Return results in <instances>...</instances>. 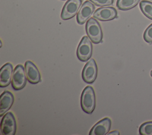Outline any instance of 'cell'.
<instances>
[{"instance_id": "11", "label": "cell", "mask_w": 152, "mask_h": 135, "mask_svg": "<svg viewBox=\"0 0 152 135\" xmlns=\"http://www.w3.org/2000/svg\"><path fill=\"white\" fill-rule=\"evenodd\" d=\"M111 126V120L109 118H104L97 122L90 130V135H105L107 134Z\"/></svg>"}, {"instance_id": "19", "label": "cell", "mask_w": 152, "mask_h": 135, "mask_svg": "<svg viewBox=\"0 0 152 135\" xmlns=\"http://www.w3.org/2000/svg\"><path fill=\"white\" fill-rule=\"evenodd\" d=\"M107 134H112V135H119V132L118 131H112L110 133H108Z\"/></svg>"}, {"instance_id": "13", "label": "cell", "mask_w": 152, "mask_h": 135, "mask_svg": "<svg viewBox=\"0 0 152 135\" xmlns=\"http://www.w3.org/2000/svg\"><path fill=\"white\" fill-rule=\"evenodd\" d=\"M14 98L10 91L4 92L0 98V117H2L11 107Z\"/></svg>"}, {"instance_id": "6", "label": "cell", "mask_w": 152, "mask_h": 135, "mask_svg": "<svg viewBox=\"0 0 152 135\" xmlns=\"http://www.w3.org/2000/svg\"><path fill=\"white\" fill-rule=\"evenodd\" d=\"M82 0H68L65 4L61 14L62 20H69L74 17L80 9Z\"/></svg>"}, {"instance_id": "15", "label": "cell", "mask_w": 152, "mask_h": 135, "mask_svg": "<svg viewBox=\"0 0 152 135\" xmlns=\"http://www.w3.org/2000/svg\"><path fill=\"white\" fill-rule=\"evenodd\" d=\"M140 7L142 13L147 18L152 20V2L145 0L141 1Z\"/></svg>"}, {"instance_id": "18", "label": "cell", "mask_w": 152, "mask_h": 135, "mask_svg": "<svg viewBox=\"0 0 152 135\" xmlns=\"http://www.w3.org/2000/svg\"><path fill=\"white\" fill-rule=\"evenodd\" d=\"M144 39L147 43H152V24H150L144 33Z\"/></svg>"}, {"instance_id": "17", "label": "cell", "mask_w": 152, "mask_h": 135, "mask_svg": "<svg viewBox=\"0 0 152 135\" xmlns=\"http://www.w3.org/2000/svg\"><path fill=\"white\" fill-rule=\"evenodd\" d=\"M94 5L99 7H106L113 4V0H89Z\"/></svg>"}, {"instance_id": "20", "label": "cell", "mask_w": 152, "mask_h": 135, "mask_svg": "<svg viewBox=\"0 0 152 135\" xmlns=\"http://www.w3.org/2000/svg\"><path fill=\"white\" fill-rule=\"evenodd\" d=\"M150 74H151V76L152 77V70L151 71V73H150Z\"/></svg>"}, {"instance_id": "4", "label": "cell", "mask_w": 152, "mask_h": 135, "mask_svg": "<svg viewBox=\"0 0 152 135\" xmlns=\"http://www.w3.org/2000/svg\"><path fill=\"white\" fill-rule=\"evenodd\" d=\"M17 124L14 115L11 112L4 115L1 121V131L3 135H14L16 132Z\"/></svg>"}, {"instance_id": "14", "label": "cell", "mask_w": 152, "mask_h": 135, "mask_svg": "<svg viewBox=\"0 0 152 135\" xmlns=\"http://www.w3.org/2000/svg\"><path fill=\"white\" fill-rule=\"evenodd\" d=\"M140 0H117L116 7L121 10H128L135 7Z\"/></svg>"}, {"instance_id": "21", "label": "cell", "mask_w": 152, "mask_h": 135, "mask_svg": "<svg viewBox=\"0 0 152 135\" xmlns=\"http://www.w3.org/2000/svg\"><path fill=\"white\" fill-rule=\"evenodd\" d=\"M63 1H64V0H63Z\"/></svg>"}, {"instance_id": "8", "label": "cell", "mask_w": 152, "mask_h": 135, "mask_svg": "<svg viewBox=\"0 0 152 135\" xmlns=\"http://www.w3.org/2000/svg\"><path fill=\"white\" fill-rule=\"evenodd\" d=\"M94 5L91 2L85 1L77 14V21L79 24H83L88 20L94 11Z\"/></svg>"}, {"instance_id": "7", "label": "cell", "mask_w": 152, "mask_h": 135, "mask_svg": "<svg viewBox=\"0 0 152 135\" xmlns=\"http://www.w3.org/2000/svg\"><path fill=\"white\" fill-rule=\"evenodd\" d=\"M97 67L94 59H90L84 65L82 71V78L84 82L93 83L97 77Z\"/></svg>"}, {"instance_id": "16", "label": "cell", "mask_w": 152, "mask_h": 135, "mask_svg": "<svg viewBox=\"0 0 152 135\" xmlns=\"http://www.w3.org/2000/svg\"><path fill=\"white\" fill-rule=\"evenodd\" d=\"M139 133L141 135H152V121H148L141 125Z\"/></svg>"}, {"instance_id": "9", "label": "cell", "mask_w": 152, "mask_h": 135, "mask_svg": "<svg viewBox=\"0 0 152 135\" xmlns=\"http://www.w3.org/2000/svg\"><path fill=\"white\" fill-rule=\"evenodd\" d=\"M93 17L100 21H109L117 17V11L113 7H102L94 11Z\"/></svg>"}, {"instance_id": "5", "label": "cell", "mask_w": 152, "mask_h": 135, "mask_svg": "<svg viewBox=\"0 0 152 135\" xmlns=\"http://www.w3.org/2000/svg\"><path fill=\"white\" fill-rule=\"evenodd\" d=\"M27 80L25 68L21 64H18L12 73L11 80L12 88L16 90L22 89L25 86Z\"/></svg>"}, {"instance_id": "1", "label": "cell", "mask_w": 152, "mask_h": 135, "mask_svg": "<svg viewBox=\"0 0 152 135\" xmlns=\"http://www.w3.org/2000/svg\"><path fill=\"white\" fill-rule=\"evenodd\" d=\"M81 106L87 114H91L96 106V96L93 88L90 86H86L81 96Z\"/></svg>"}, {"instance_id": "3", "label": "cell", "mask_w": 152, "mask_h": 135, "mask_svg": "<svg viewBox=\"0 0 152 135\" xmlns=\"http://www.w3.org/2000/svg\"><path fill=\"white\" fill-rule=\"evenodd\" d=\"M92 43L88 36H84L81 39L77 50V56L79 60L85 62L88 61L92 55Z\"/></svg>"}, {"instance_id": "2", "label": "cell", "mask_w": 152, "mask_h": 135, "mask_svg": "<svg viewBox=\"0 0 152 135\" xmlns=\"http://www.w3.org/2000/svg\"><path fill=\"white\" fill-rule=\"evenodd\" d=\"M86 30L88 37L94 43H99L102 40L103 34L99 22L94 17L90 18L86 24Z\"/></svg>"}, {"instance_id": "12", "label": "cell", "mask_w": 152, "mask_h": 135, "mask_svg": "<svg viewBox=\"0 0 152 135\" xmlns=\"http://www.w3.org/2000/svg\"><path fill=\"white\" fill-rule=\"evenodd\" d=\"M12 65L7 62L5 64L0 70V87H5L8 86L11 83L13 73Z\"/></svg>"}, {"instance_id": "10", "label": "cell", "mask_w": 152, "mask_h": 135, "mask_svg": "<svg viewBox=\"0 0 152 135\" xmlns=\"http://www.w3.org/2000/svg\"><path fill=\"white\" fill-rule=\"evenodd\" d=\"M25 72L27 79L31 84H37L40 81V74L36 65L30 61L25 62Z\"/></svg>"}]
</instances>
